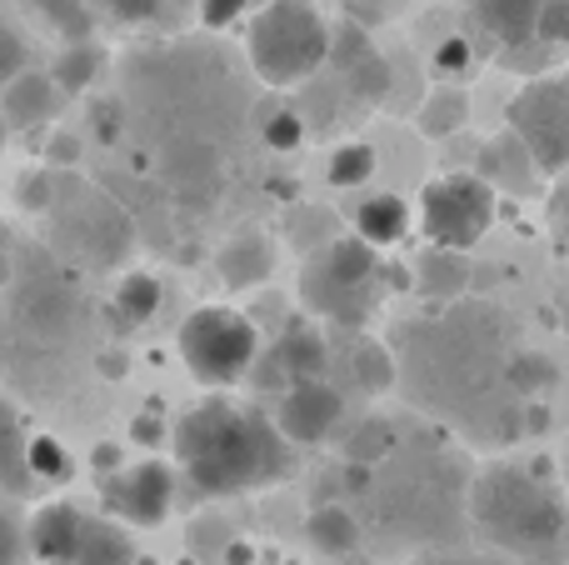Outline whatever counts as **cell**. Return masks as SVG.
I'll list each match as a JSON object with an SVG mask.
<instances>
[{
	"instance_id": "cell-1",
	"label": "cell",
	"mask_w": 569,
	"mask_h": 565,
	"mask_svg": "<svg viewBox=\"0 0 569 565\" xmlns=\"http://www.w3.org/2000/svg\"><path fill=\"white\" fill-rule=\"evenodd\" d=\"M176 460L200 496H246L290 476V440L256 406L206 400L186 410L170 430Z\"/></svg>"
},
{
	"instance_id": "cell-2",
	"label": "cell",
	"mask_w": 569,
	"mask_h": 565,
	"mask_svg": "<svg viewBox=\"0 0 569 565\" xmlns=\"http://www.w3.org/2000/svg\"><path fill=\"white\" fill-rule=\"evenodd\" d=\"M485 546L520 565H565L569 561V506L545 480L520 466H490L475 476L465 496Z\"/></svg>"
},
{
	"instance_id": "cell-3",
	"label": "cell",
	"mask_w": 569,
	"mask_h": 565,
	"mask_svg": "<svg viewBox=\"0 0 569 565\" xmlns=\"http://www.w3.org/2000/svg\"><path fill=\"white\" fill-rule=\"evenodd\" d=\"M330 26L310 0H270L246 30V60L266 86L290 90L330 60Z\"/></svg>"
},
{
	"instance_id": "cell-4",
	"label": "cell",
	"mask_w": 569,
	"mask_h": 565,
	"mask_svg": "<svg viewBox=\"0 0 569 565\" xmlns=\"http://www.w3.org/2000/svg\"><path fill=\"white\" fill-rule=\"evenodd\" d=\"M380 250L365 246L360 236L325 240L300 276V300L330 326L360 330L380 306Z\"/></svg>"
},
{
	"instance_id": "cell-5",
	"label": "cell",
	"mask_w": 569,
	"mask_h": 565,
	"mask_svg": "<svg viewBox=\"0 0 569 565\" xmlns=\"http://www.w3.org/2000/svg\"><path fill=\"white\" fill-rule=\"evenodd\" d=\"M180 360L190 366V376L200 386H240L250 376L260 356V330L250 326L240 310H226V306H200L180 320Z\"/></svg>"
},
{
	"instance_id": "cell-6",
	"label": "cell",
	"mask_w": 569,
	"mask_h": 565,
	"mask_svg": "<svg viewBox=\"0 0 569 565\" xmlns=\"http://www.w3.org/2000/svg\"><path fill=\"white\" fill-rule=\"evenodd\" d=\"M420 226L430 246L470 250L495 226V190L480 176H440L420 190Z\"/></svg>"
},
{
	"instance_id": "cell-7",
	"label": "cell",
	"mask_w": 569,
	"mask_h": 565,
	"mask_svg": "<svg viewBox=\"0 0 569 565\" xmlns=\"http://www.w3.org/2000/svg\"><path fill=\"white\" fill-rule=\"evenodd\" d=\"M510 126L535 170H569V76L525 86L510 106Z\"/></svg>"
},
{
	"instance_id": "cell-8",
	"label": "cell",
	"mask_w": 569,
	"mask_h": 565,
	"mask_svg": "<svg viewBox=\"0 0 569 565\" xmlns=\"http://www.w3.org/2000/svg\"><path fill=\"white\" fill-rule=\"evenodd\" d=\"M176 466L166 460H140V466H120L106 476V511L120 526H160V521L176 511Z\"/></svg>"
},
{
	"instance_id": "cell-9",
	"label": "cell",
	"mask_w": 569,
	"mask_h": 565,
	"mask_svg": "<svg viewBox=\"0 0 569 565\" xmlns=\"http://www.w3.org/2000/svg\"><path fill=\"white\" fill-rule=\"evenodd\" d=\"M345 400L340 390H330L325 380H295L280 390V410H276V430L290 446H325L340 430Z\"/></svg>"
},
{
	"instance_id": "cell-10",
	"label": "cell",
	"mask_w": 569,
	"mask_h": 565,
	"mask_svg": "<svg viewBox=\"0 0 569 565\" xmlns=\"http://www.w3.org/2000/svg\"><path fill=\"white\" fill-rule=\"evenodd\" d=\"M325 336H320V326H310V320H300L295 316L290 326L280 330V340L266 350V356H256V376H260V386H295V380H320L325 376Z\"/></svg>"
},
{
	"instance_id": "cell-11",
	"label": "cell",
	"mask_w": 569,
	"mask_h": 565,
	"mask_svg": "<svg viewBox=\"0 0 569 565\" xmlns=\"http://www.w3.org/2000/svg\"><path fill=\"white\" fill-rule=\"evenodd\" d=\"M80 521H86L80 506H70V500H50V506H40L36 516H30L26 551L40 565H66L70 551H76V541H80Z\"/></svg>"
},
{
	"instance_id": "cell-12",
	"label": "cell",
	"mask_w": 569,
	"mask_h": 565,
	"mask_svg": "<svg viewBox=\"0 0 569 565\" xmlns=\"http://www.w3.org/2000/svg\"><path fill=\"white\" fill-rule=\"evenodd\" d=\"M56 80L40 76V70H16V76L0 86V116H6V130H36L56 116Z\"/></svg>"
},
{
	"instance_id": "cell-13",
	"label": "cell",
	"mask_w": 569,
	"mask_h": 565,
	"mask_svg": "<svg viewBox=\"0 0 569 565\" xmlns=\"http://www.w3.org/2000/svg\"><path fill=\"white\" fill-rule=\"evenodd\" d=\"M66 565H136V546H130L126 526H116L106 516H86Z\"/></svg>"
},
{
	"instance_id": "cell-14",
	"label": "cell",
	"mask_w": 569,
	"mask_h": 565,
	"mask_svg": "<svg viewBox=\"0 0 569 565\" xmlns=\"http://www.w3.org/2000/svg\"><path fill=\"white\" fill-rule=\"evenodd\" d=\"M355 236H360L365 246H375V250L395 246V240L410 236V206H405L400 196H390V190L360 200V210H355Z\"/></svg>"
},
{
	"instance_id": "cell-15",
	"label": "cell",
	"mask_w": 569,
	"mask_h": 565,
	"mask_svg": "<svg viewBox=\"0 0 569 565\" xmlns=\"http://www.w3.org/2000/svg\"><path fill=\"white\" fill-rule=\"evenodd\" d=\"M270 266H276V250H270V240H260V236L230 240V246H220V256H216V270L230 290L260 286V280L270 276Z\"/></svg>"
},
{
	"instance_id": "cell-16",
	"label": "cell",
	"mask_w": 569,
	"mask_h": 565,
	"mask_svg": "<svg viewBox=\"0 0 569 565\" xmlns=\"http://www.w3.org/2000/svg\"><path fill=\"white\" fill-rule=\"evenodd\" d=\"M305 536H310V546L320 551V556L340 561L360 546V516H355L350 506H315L310 521H305Z\"/></svg>"
},
{
	"instance_id": "cell-17",
	"label": "cell",
	"mask_w": 569,
	"mask_h": 565,
	"mask_svg": "<svg viewBox=\"0 0 569 565\" xmlns=\"http://www.w3.org/2000/svg\"><path fill=\"white\" fill-rule=\"evenodd\" d=\"M480 20L490 36H500L505 46H525L535 40V20H540V0H475Z\"/></svg>"
},
{
	"instance_id": "cell-18",
	"label": "cell",
	"mask_w": 569,
	"mask_h": 565,
	"mask_svg": "<svg viewBox=\"0 0 569 565\" xmlns=\"http://www.w3.org/2000/svg\"><path fill=\"white\" fill-rule=\"evenodd\" d=\"M395 446H400V430H395L390 420L370 416V420H360V426L350 430V440H345V460L370 470V466H385V460L395 456Z\"/></svg>"
},
{
	"instance_id": "cell-19",
	"label": "cell",
	"mask_w": 569,
	"mask_h": 565,
	"mask_svg": "<svg viewBox=\"0 0 569 565\" xmlns=\"http://www.w3.org/2000/svg\"><path fill=\"white\" fill-rule=\"evenodd\" d=\"M100 66H106V50L90 46V40H76V46L60 50L56 76L50 80H56V90H86V86H96Z\"/></svg>"
},
{
	"instance_id": "cell-20",
	"label": "cell",
	"mask_w": 569,
	"mask_h": 565,
	"mask_svg": "<svg viewBox=\"0 0 569 565\" xmlns=\"http://www.w3.org/2000/svg\"><path fill=\"white\" fill-rule=\"evenodd\" d=\"M355 380H360L370 396L395 390V380H400V356H395L390 346H380V340H360V350H355Z\"/></svg>"
},
{
	"instance_id": "cell-21",
	"label": "cell",
	"mask_w": 569,
	"mask_h": 565,
	"mask_svg": "<svg viewBox=\"0 0 569 565\" xmlns=\"http://www.w3.org/2000/svg\"><path fill=\"white\" fill-rule=\"evenodd\" d=\"M156 310H160V280L156 276L136 270V276H126L116 286V316L120 320H130V326H146Z\"/></svg>"
},
{
	"instance_id": "cell-22",
	"label": "cell",
	"mask_w": 569,
	"mask_h": 565,
	"mask_svg": "<svg viewBox=\"0 0 569 565\" xmlns=\"http://www.w3.org/2000/svg\"><path fill=\"white\" fill-rule=\"evenodd\" d=\"M375 166H380V156H375V146H340L330 156V186H365V180L375 176Z\"/></svg>"
},
{
	"instance_id": "cell-23",
	"label": "cell",
	"mask_w": 569,
	"mask_h": 565,
	"mask_svg": "<svg viewBox=\"0 0 569 565\" xmlns=\"http://www.w3.org/2000/svg\"><path fill=\"white\" fill-rule=\"evenodd\" d=\"M20 450H26V466L36 470L40 480H66L70 476V456H66L60 440L40 436V440H30V446H20Z\"/></svg>"
},
{
	"instance_id": "cell-24",
	"label": "cell",
	"mask_w": 569,
	"mask_h": 565,
	"mask_svg": "<svg viewBox=\"0 0 569 565\" xmlns=\"http://www.w3.org/2000/svg\"><path fill=\"white\" fill-rule=\"evenodd\" d=\"M260 140H266L270 150H300L305 140V120L295 116V110H276V116H266V126H260Z\"/></svg>"
},
{
	"instance_id": "cell-25",
	"label": "cell",
	"mask_w": 569,
	"mask_h": 565,
	"mask_svg": "<svg viewBox=\"0 0 569 565\" xmlns=\"http://www.w3.org/2000/svg\"><path fill=\"white\" fill-rule=\"evenodd\" d=\"M460 120H465V96H460V90H450L440 106L425 110V130H430V136H445V130H455Z\"/></svg>"
},
{
	"instance_id": "cell-26",
	"label": "cell",
	"mask_w": 569,
	"mask_h": 565,
	"mask_svg": "<svg viewBox=\"0 0 569 565\" xmlns=\"http://www.w3.org/2000/svg\"><path fill=\"white\" fill-rule=\"evenodd\" d=\"M535 36L545 40H569V0H540V20H535Z\"/></svg>"
},
{
	"instance_id": "cell-27",
	"label": "cell",
	"mask_w": 569,
	"mask_h": 565,
	"mask_svg": "<svg viewBox=\"0 0 569 565\" xmlns=\"http://www.w3.org/2000/svg\"><path fill=\"white\" fill-rule=\"evenodd\" d=\"M26 526L10 516H0V565H26Z\"/></svg>"
},
{
	"instance_id": "cell-28",
	"label": "cell",
	"mask_w": 569,
	"mask_h": 565,
	"mask_svg": "<svg viewBox=\"0 0 569 565\" xmlns=\"http://www.w3.org/2000/svg\"><path fill=\"white\" fill-rule=\"evenodd\" d=\"M246 6L250 0H200V20H206L210 30H226V26H236V20L246 16Z\"/></svg>"
},
{
	"instance_id": "cell-29",
	"label": "cell",
	"mask_w": 569,
	"mask_h": 565,
	"mask_svg": "<svg viewBox=\"0 0 569 565\" xmlns=\"http://www.w3.org/2000/svg\"><path fill=\"white\" fill-rule=\"evenodd\" d=\"M465 66H470V46H465L460 36L440 40V50H435V70H440V76H460Z\"/></svg>"
},
{
	"instance_id": "cell-30",
	"label": "cell",
	"mask_w": 569,
	"mask_h": 565,
	"mask_svg": "<svg viewBox=\"0 0 569 565\" xmlns=\"http://www.w3.org/2000/svg\"><path fill=\"white\" fill-rule=\"evenodd\" d=\"M16 70H26V46H20V36L16 30H6L0 26V86H6Z\"/></svg>"
},
{
	"instance_id": "cell-31",
	"label": "cell",
	"mask_w": 569,
	"mask_h": 565,
	"mask_svg": "<svg viewBox=\"0 0 569 565\" xmlns=\"http://www.w3.org/2000/svg\"><path fill=\"white\" fill-rule=\"evenodd\" d=\"M16 456H20V430H16V416H10V406L0 400V476L16 466Z\"/></svg>"
},
{
	"instance_id": "cell-32",
	"label": "cell",
	"mask_w": 569,
	"mask_h": 565,
	"mask_svg": "<svg viewBox=\"0 0 569 565\" xmlns=\"http://www.w3.org/2000/svg\"><path fill=\"white\" fill-rule=\"evenodd\" d=\"M410 565H510L505 556H465V551H440V556H420Z\"/></svg>"
},
{
	"instance_id": "cell-33",
	"label": "cell",
	"mask_w": 569,
	"mask_h": 565,
	"mask_svg": "<svg viewBox=\"0 0 569 565\" xmlns=\"http://www.w3.org/2000/svg\"><path fill=\"white\" fill-rule=\"evenodd\" d=\"M136 440H146V446H156L160 440V420L156 416H146V420H136V430H130Z\"/></svg>"
},
{
	"instance_id": "cell-34",
	"label": "cell",
	"mask_w": 569,
	"mask_h": 565,
	"mask_svg": "<svg viewBox=\"0 0 569 565\" xmlns=\"http://www.w3.org/2000/svg\"><path fill=\"white\" fill-rule=\"evenodd\" d=\"M26 200H30V210H40L50 200V180H30L26 186Z\"/></svg>"
},
{
	"instance_id": "cell-35",
	"label": "cell",
	"mask_w": 569,
	"mask_h": 565,
	"mask_svg": "<svg viewBox=\"0 0 569 565\" xmlns=\"http://www.w3.org/2000/svg\"><path fill=\"white\" fill-rule=\"evenodd\" d=\"M50 160H76V140L56 136V140H50Z\"/></svg>"
},
{
	"instance_id": "cell-36",
	"label": "cell",
	"mask_w": 569,
	"mask_h": 565,
	"mask_svg": "<svg viewBox=\"0 0 569 565\" xmlns=\"http://www.w3.org/2000/svg\"><path fill=\"white\" fill-rule=\"evenodd\" d=\"M555 226H560V236L569 240V186H565V196H560V206H555Z\"/></svg>"
},
{
	"instance_id": "cell-37",
	"label": "cell",
	"mask_w": 569,
	"mask_h": 565,
	"mask_svg": "<svg viewBox=\"0 0 569 565\" xmlns=\"http://www.w3.org/2000/svg\"><path fill=\"white\" fill-rule=\"evenodd\" d=\"M100 466L116 470V450H110V446H106V450H96V470H100Z\"/></svg>"
},
{
	"instance_id": "cell-38",
	"label": "cell",
	"mask_w": 569,
	"mask_h": 565,
	"mask_svg": "<svg viewBox=\"0 0 569 565\" xmlns=\"http://www.w3.org/2000/svg\"><path fill=\"white\" fill-rule=\"evenodd\" d=\"M10 136V130H6V116H0V140H6Z\"/></svg>"
},
{
	"instance_id": "cell-39",
	"label": "cell",
	"mask_w": 569,
	"mask_h": 565,
	"mask_svg": "<svg viewBox=\"0 0 569 565\" xmlns=\"http://www.w3.org/2000/svg\"><path fill=\"white\" fill-rule=\"evenodd\" d=\"M565 480H569V456H565Z\"/></svg>"
}]
</instances>
